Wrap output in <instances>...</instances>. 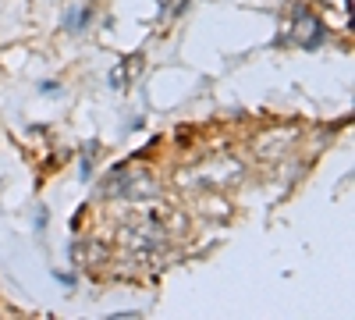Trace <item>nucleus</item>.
I'll list each match as a JSON object with an SVG mask.
<instances>
[{
    "label": "nucleus",
    "mask_w": 355,
    "mask_h": 320,
    "mask_svg": "<svg viewBox=\"0 0 355 320\" xmlns=\"http://www.w3.org/2000/svg\"><path fill=\"white\" fill-rule=\"evenodd\" d=\"M167 231L171 228L160 221V214H142V217L121 224V246L135 256H150L167 246Z\"/></svg>",
    "instance_id": "nucleus-1"
},
{
    "label": "nucleus",
    "mask_w": 355,
    "mask_h": 320,
    "mask_svg": "<svg viewBox=\"0 0 355 320\" xmlns=\"http://www.w3.org/2000/svg\"><path fill=\"white\" fill-rule=\"evenodd\" d=\"M295 40L302 47H316L320 43V22L306 11H299V22H295Z\"/></svg>",
    "instance_id": "nucleus-3"
},
{
    "label": "nucleus",
    "mask_w": 355,
    "mask_h": 320,
    "mask_svg": "<svg viewBox=\"0 0 355 320\" xmlns=\"http://www.w3.org/2000/svg\"><path fill=\"white\" fill-rule=\"evenodd\" d=\"M103 196H114V199H132V203H142L157 196V182L146 167H121L110 174V182L103 185Z\"/></svg>",
    "instance_id": "nucleus-2"
}]
</instances>
